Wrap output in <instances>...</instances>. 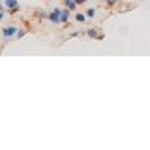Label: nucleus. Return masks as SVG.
Segmentation results:
<instances>
[{"mask_svg": "<svg viewBox=\"0 0 150 150\" xmlns=\"http://www.w3.org/2000/svg\"><path fill=\"white\" fill-rule=\"evenodd\" d=\"M0 10H4V6H2V2H0Z\"/></svg>", "mask_w": 150, "mask_h": 150, "instance_id": "9b49d317", "label": "nucleus"}, {"mask_svg": "<svg viewBox=\"0 0 150 150\" xmlns=\"http://www.w3.org/2000/svg\"><path fill=\"white\" fill-rule=\"evenodd\" d=\"M88 36L90 38H96V39H103V34H98V28H90L88 30Z\"/></svg>", "mask_w": 150, "mask_h": 150, "instance_id": "39448f33", "label": "nucleus"}, {"mask_svg": "<svg viewBox=\"0 0 150 150\" xmlns=\"http://www.w3.org/2000/svg\"><path fill=\"white\" fill-rule=\"evenodd\" d=\"M69 13H72V10H68V8H66V10H62V11H60V21H62V23H68V21H69Z\"/></svg>", "mask_w": 150, "mask_h": 150, "instance_id": "20e7f679", "label": "nucleus"}, {"mask_svg": "<svg viewBox=\"0 0 150 150\" xmlns=\"http://www.w3.org/2000/svg\"><path fill=\"white\" fill-rule=\"evenodd\" d=\"M6 6H8V10H10L11 13H15V11L19 10V2H17V0H6Z\"/></svg>", "mask_w": 150, "mask_h": 150, "instance_id": "7ed1b4c3", "label": "nucleus"}, {"mask_svg": "<svg viewBox=\"0 0 150 150\" xmlns=\"http://www.w3.org/2000/svg\"><path fill=\"white\" fill-rule=\"evenodd\" d=\"M4 19V10H0V21Z\"/></svg>", "mask_w": 150, "mask_h": 150, "instance_id": "9d476101", "label": "nucleus"}, {"mask_svg": "<svg viewBox=\"0 0 150 150\" xmlns=\"http://www.w3.org/2000/svg\"><path fill=\"white\" fill-rule=\"evenodd\" d=\"M86 17H96V10H94V8H88V10H86Z\"/></svg>", "mask_w": 150, "mask_h": 150, "instance_id": "6e6552de", "label": "nucleus"}, {"mask_svg": "<svg viewBox=\"0 0 150 150\" xmlns=\"http://www.w3.org/2000/svg\"><path fill=\"white\" fill-rule=\"evenodd\" d=\"M17 32H19V28H15V26H6V28H2V36L6 39L17 38Z\"/></svg>", "mask_w": 150, "mask_h": 150, "instance_id": "f257e3e1", "label": "nucleus"}, {"mask_svg": "<svg viewBox=\"0 0 150 150\" xmlns=\"http://www.w3.org/2000/svg\"><path fill=\"white\" fill-rule=\"evenodd\" d=\"M60 11H62V10H58V8H54V10L51 11L49 15H47V19H49V21L53 23V25H60V23H62V21H60Z\"/></svg>", "mask_w": 150, "mask_h": 150, "instance_id": "f03ea898", "label": "nucleus"}, {"mask_svg": "<svg viewBox=\"0 0 150 150\" xmlns=\"http://www.w3.org/2000/svg\"><path fill=\"white\" fill-rule=\"evenodd\" d=\"M75 21L85 23V21H86V13H75Z\"/></svg>", "mask_w": 150, "mask_h": 150, "instance_id": "0eeeda50", "label": "nucleus"}, {"mask_svg": "<svg viewBox=\"0 0 150 150\" xmlns=\"http://www.w3.org/2000/svg\"><path fill=\"white\" fill-rule=\"evenodd\" d=\"M105 2H107L109 6H113V4H116V0H105Z\"/></svg>", "mask_w": 150, "mask_h": 150, "instance_id": "1a4fd4ad", "label": "nucleus"}, {"mask_svg": "<svg viewBox=\"0 0 150 150\" xmlns=\"http://www.w3.org/2000/svg\"><path fill=\"white\" fill-rule=\"evenodd\" d=\"M64 6L68 8V10L75 11V6H77V2H75V0H64Z\"/></svg>", "mask_w": 150, "mask_h": 150, "instance_id": "423d86ee", "label": "nucleus"}]
</instances>
